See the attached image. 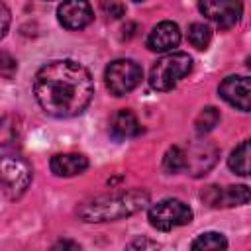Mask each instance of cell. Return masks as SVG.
I'll return each mask as SVG.
<instances>
[{
	"instance_id": "obj_15",
	"label": "cell",
	"mask_w": 251,
	"mask_h": 251,
	"mask_svg": "<svg viewBox=\"0 0 251 251\" xmlns=\"http://www.w3.org/2000/svg\"><path fill=\"white\" fill-rule=\"evenodd\" d=\"M229 169L239 176H251V137L241 141L227 159Z\"/></svg>"
},
{
	"instance_id": "obj_25",
	"label": "cell",
	"mask_w": 251,
	"mask_h": 251,
	"mask_svg": "<svg viewBox=\"0 0 251 251\" xmlns=\"http://www.w3.org/2000/svg\"><path fill=\"white\" fill-rule=\"evenodd\" d=\"M247 67H249V69H251V57H249V59H247Z\"/></svg>"
},
{
	"instance_id": "obj_18",
	"label": "cell",
	"mask_w": 251,
	"mask_h": 251,
	"mask_svg": "<svg viewBox=\"0 0 251 251\" xmlns=\"http://www.w3.org/2000/svg\"><path fill=\"white\" fill-rule=\"evenodd\" d=\"M186 167V153L180 147H169L163 157V171L169 175H175Z\"/></svg>"
},
{
	"instance_id": "obj_13",
	"label": "cell",
	"mask_w": 251,
	"mask_h": 251,
	"mask_svg": "<svg viewBox=\"0 0 251 251\" xmlns=\"http://www.w3.org/2000/svg\"><path fill=\"white\" fill-rule=\"evenodd\" d=\"M49 167L57 176H75L86 171L88 159L80 153H59L51 157Z\"/></svg>"
},
{
	"instance_id": "obj_1",
	"label": "cell",
	"mask_w": 251,
	"mask_h": 251,
	"mask_svg": "<svg viewBox=\"0 0 251 251\" xmlns=\"http://www.w3.org/2000/svg\"><path fill=\"white\" fill-rule=\"evenodd\" d=\"M33 94L45 114L75 118L88 108L94 96V80L84 65L73 59H57L35 73Z\"/></svg>"
},
{
	"instance_id": "obj_11",
	"label": "cell",
	"mask_w": 251,
	"mask_h": 251,
	"mask_svg": "<svg viewBox=\"0 0 251 251\" xmlns=\"http://www.w3.org/2000/svg\"><path fill=\"white\" fill-rule=\"evenodd\" d=\"M216 159H218L216 145H212L208 141H200V143H194L186 151V167L184 169L192 176H202L214 167Z\"/></svg>"
},
{
	"instance_id": "obj_26",
	"label": "cell",
	"mask_w": 251,
	"mask_h": 251,
	"mask_svg": "<svg viewBox=\"0 0 251 251\" xmlns=\"http://www.w3.org/2000/svg\"><path fill=\"white\" fill-rule=\"evenodd\" d=\"M133 2H143V0H133Z\"/></svg>"
},
{
	"instance_id": "obj_3",
	"label": "cell",
	"mask_w": 251,
	"mask_h": 251,
	"mask_svg": "<svg viewBox=\"0 0 251 251\" xmlns=\"http://www.w3.org/2000/svg\"><path fill=\"white\" fill-rule=\"evenodd\" d=\"M190 71L192 57L182 51H173L155 61L149 73V84L159 92H167L173 90Z\"/></svg>"
},
{
	"instance_id": "obj_23",
	"label": "cell",
	"mask_w": 251,
	"mask_h": 251,
	"mask_svg": "<svg viewBox=\"0 0 251 251\" xmlns=\"http://www.w3.org/2000/svg\"><path fill=\"white\" fill-rule=\"evenodd\" d=\"M8 24H10V12H8V6L2 4V33H0V37H6V33H8Z\"/></svg>"
},
{
	"instance_id": "obj_2",
	"label": "cell",
	"mask_w": 251,
	"mask_h": 251,
	"mask_svg": "<svg viewBox=\"0 0 251 251\" xmlns=\"http://www.w3.org/2000/svg\"><path fill=\"white\" fill-rule=\"evenodd\" d=\"M147 204H149V194L141 188H131V190H120L90 198L76 208V214L82 222L100 224V222H114L133 216L141 212Z\"/></svg>"
},
{
	"instance_id": "obj_17",
	"label": "cell",
	"mask_w": 251,
	"mask_h": 251,
	"mask_svg": "<svg viewBox=\"0 0 251 251\" xmlns=\"http://www.w3.org/2000/svg\"><path fill=\"white\" fill-rule=\"evenodd\" d=\"M220 122V112L214 108V106H206L200 110V114L196 116L194 120V127H196V133L198 135H204L208 131L214 129V126Z\"/></svg>"
},
{
	"instance_id": "obj_5",
	"label": "cell",
	"mask_w": 251,
	"mask_h": 251,
	"mask_svg": "<svg viewBox=\"0 0 251 251\" xmlns=\"http://www.w3.org/2000/svg\"><path fill=\"white\" fill-rule=\"evenodd\" d=\"M149 224L159 231H171L178 226H186L192 222V210L188 204L176 198H165L153 204L147 212Z\"/></svg>"
},
{
	"instance_id": "obj_8",
	"label": "cell",
	"mask_w": 251,
	"mask_h": 251,
	"mask_svg": "<svg viewBox=\"0 0 251 251\" xmlns=\"http://www.w3.org/2000/svg\"><path fill=\"white\" fill-rule=\"evenodd\" d=\"M200 196L210 208H233L249 202L251 190L245 184H231V186L212 184V186H206Z\"/></svg>"
},
{
	"instance_id": "obj_19",
	"label": "cell",
	"mask_w": 251,
	"mask_h": 251,
	"mask_svg": "<svg viewBox=\"0 0 251 251\" xmlns=\"http://www.w3.org/2000/svg\"><path fill=\"white\" fill-rule=\"evenodd\" d=\"M190 247L192 249H226L227 239L218 231H206V233H200L190 243Z\"/></svg>"
},
{
	"instance_id": "obj_24",
	"label": "cell",
	"mask_w": 251,
	"mask_h": 251,
	"mask_svg": "<svg viewBox=\"0 0 251 251\" xmlns=\"http://www.w3.org/2000/svg\"><path fill=\"white\" fill-rule=\"evenodd\" d=\"M55 249H80L78 243H73V241H59L55 243Z\"/></svg>"
},
{
	"instance_id": "obj_14",
	"label": "cell",
	"mask_w": 251,
	"mask_h": 251,
	"mask_svg": "<svg viewBox=\"0 0 251 251\" xmlns=\"http://www.w3.org/2000/svg\"><path fill=\"white\" fill-rule=\"evenodd\" d=\"M141 129L137 118L133 116V112L129 110H120L112 116V122H110V133L116 137V139H127V137H133L137 135Z\"/></svg>"
},
{
	"instance_id": "obj_21",
	"label": "cell",
	"mask_w": 251,
	"mask_h": 251,
	"mask_svg": "<svg viewBox=\"0 0 251 251\" xmlns=\"http://www.w3.org/2000/svg\"><path fill=\"white\" fill-rule=\"evenodd\" d=\"M0 71H2V75H4L6 78H10L12 73L16 71V61H14L8 53H2V55H0Z\"/></svg>"
},
{
	"instance_id": "obj_6",
	"label": "cell",
	"mask_w": 251,
	"mask_h": 251,
	"mask_svg": "<svg viewBox=\"0 0 251 251\" xmlns=\"http://www.w3.org/2000/svg\"><path fill=\"white\" fill-rule=\"evenodd\" d=\"M143 78L141 67L131 59H116L104 71V82L110 94L124 96L131 92Z\"/></svg>"
},
{
	"instance_id": "obj_16",
	"label": "cell",
	"mask_w": 251,
	"mask_h": 251,
	"mask_svg": "<svg viewBox=\"0 0 251 251\" xmlns=\"http://www.w3.org/2000/svg\"><path fill=\"white\" fill-rule=\"evenodd\" d=\"M188 41L196 49H206L212 41V29L206 24L194 22V24L188 25Z\"/></svg>"
},
{
	"instance_id": "obj_4",
	"label": "cell",
	"mask_w": 251,
	"mask_h": 251,
	"mask_svg": "<svg viewBox=\"0 0 251 251\" xmlns=\"http://www.w3.org/2000/svg\"><path fill=\"white\" fill-rule=\"evenodd\" d=\"M0 178H2V194L8 200H18L31 182V167L22 157L6 155L0 161Z\"/></svg>"
},
{
	"instance_id": "obj_22",
	"label": "cell",
	"mask_w": 251,
	"mask_h": 251,
	"mask_svg": "<svg viewBox=\"0 0 251 251\" xmlns=\"http://www.w3.org/2000/svg\"><path fill=\"white\" fill-rule=\"evenodd\" d=\"M159 243L155 241H149V239H135L129 243V249H157Z\"/></svg>"
},
{
	"instance_id": "obj_9",
	"label": "cell",
	"mask_w": 251,
	"mask_h": 251,
	"mask_svg": "<svg viewBox=\"0 0 251 251\" xmlns=\"http://www.w3.org/2000/svg\"><path fill=\"white\" fill-rule=\"evenodd\" d=\"M218 92L227 104L235 106L237 110L251 112V78L249 76H239V75L226 76Z\"/></svg>"
},
{
	"instance_id": "obj_12",
	"label": "cell",
	"mask_w": 251,
	"mask_h": 251,
	"mask_svg": "<svg viewBox=\"0 0 251 251\" xmlns=\"http://www.w3.org/2000/svg\"><path fill=\"white\" fill-rule=\"evenodd\" d=\"M178 43H180V29L171 20L159 22L147 35V47L157 53L173 51L175 47H178Z\"/></svg>"
},
{
	"instance_id": "obj_7",
	"label": "cell",
	"mask_w": 251,
	"mask_h": 251,
	"mask_svg": "<svg viewBox=\"0 0 251 251\" xmlns=\"http://www.w3.org/2000/svg\"><path fill=\"white\" fill-rule=\"evenodd\" d=\"M198 8L220 29L233 27L243 14V4L239 0H198Z\"/></svg>"
},
{
	"instance_id": "obj_10",
	"label": "cell",
	"mask_w": 251,
	"mask_h": 251,
	"mask_svg": "<svg viewBox=\"0 0 251 251\" xmlns=\"http://www.w3.org/2000/svg\"><path fill=\"white\" fill-rule=\"evenodd\" d=\"M57 20L63 27L76 31L86 27L94 20V14L88 0H63L57 8Z\"/></svg>"
},
{
	"instance_id": "obj_20",
	"label": "cell",
	"mask_w": 251,
	"mask_h": 251,
	"mask_svg": "<svg viewBox=\"0 0 251 251\" xmlns=\"http://www.w3.org/2000/svg\"><path fill=\"white\" fill-rule=\"evenodd\" d=\"M100 8H102V12H104L108 18H112V20L122 18V16L126 14V6H124L120 0H102V2H100Z\"/></svg>"
}]
</instances>
